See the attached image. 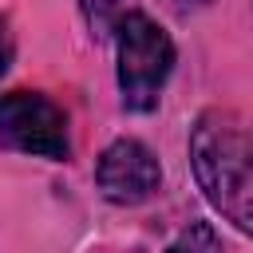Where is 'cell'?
<instances>
[{
	"mask_svg": "<svg viewBox=\"0 0 253 253\" xmlns=\"http://www.w3.org/2000/svg\"><path fill=\"white\" fill-rule=\"evenodd\" d=\"M79 4H83L87 24H91V28H99V32H107V28H111V20H115V12H119V0H79Z\"/></svg>",
	"mask_w": 253,
	"mask_h": 253,
	"instance_id": "cell-6",
	"label": "cell"
},
{
	"mask_svg": "<svg viewBox=\"0 0 253 253\" xmlns=\"http://www.w3.org/2000/svg\"><path fill=\"white\" fill-rule=\"evenodd\" d=\"M0 142L36 158H67V119L36 91L0 95Z\"/></svg>",
	"mask_w": 253,
	"mask_h": 253,
	"instance_id": "cell-3",
	"label": "cell"
},
{
	"mask_svg": "<svg viewBox=\"0 0 253 253\" xmlns=\"http://www.w3.org/2000/svg\"><path fill=\"white\" fill-rule=\"evenodd\" d=\"M194 174L206 198L253 233V134L229 111H206L190 138Z\"/></svg>",
	"mask_w": 253,
	"mask_h": 253,
	"instance_id": "cell-1",
	"label": "cell"
},
{
	"mask_svg": "<svg viewBox=\"0 0 253 253\" xmlns=\"http://www.w3.org/2000/svg\"><path fill=\"white\" fill-rule=\"evenodd\" d=\"M115 51H119V91L123 107L150 111L158 107V95L174 67V43L170 36L142 12H126L115 24Z\"/></svg>",
	"mask_w": 253,
	"mask_h": 253,
	"instance_id": "cell-2",
	"label": "cell"
},
{
	"mask_svg": "<svg viewBox=\"0 0 253 253\" xmlns=\"http://www.w3.org/2000/svg\"><path fill=\"white\" fill-rule=\"evenodd\" d=\"M95 182H99L107 202L138 206V202H146L158 190L162 170H158V158L150 154V146H142L138 138H119V142H111L99 154Z\"/></svg>",
	"mask_w": 253,
	"mask_h": 253,
	"instance_id": "cell-4",
	"label": "cell"
},
{
	"mask_svg": "<svg viewBox=\"0 0 253 253\" xmlns=\"http://www.w3.org/2000/svg\"><path fill=\"white\" fill-rule=\"evenodd\" d=\"M166 253H221V237L213 233V225L194 221L190 229H182V233H178V241H174Z\"/></svg>",
	"mask_w": 253,
	"mask_h": 253,
	"instance_id": "cell-5",
	"label": "cell"
},
{
	"mask_svg": "<svg viewBox=\"0 0 253 253\" xmlns=\"http://www.w3.org/2000/svg\"><path fill=\"white\" fill-rule=\"evenodd\" d=\"M8 63H12V32H8V24L0 20V75L8 71Z\"/></svg>",
	"mask_w": 253,
	"mask_h": 253,
	"instance_id": "cell-7",
	"label": "cell"
}]
</instances>
